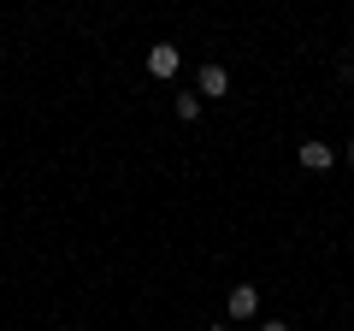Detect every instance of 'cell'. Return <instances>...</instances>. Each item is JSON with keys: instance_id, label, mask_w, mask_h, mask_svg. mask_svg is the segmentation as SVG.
<instances>
[{"instance_id": "cell-4", "label": "cell", "mask_w": 354, "mask_h": 331, "mask_svg": "<svg viewBox=\"0 0 354 331\" xmlns=\"http://www.w3.org/2000/svg\"><path fill=\"white\" fill-rule=\"evenodd\" d=\"M225 307H230V319H254V314H260V290H254V284H236Z\"/></svg>"}, {"instance_id": "cell-1", "label": "cell", "mask_w": 354, "mask_h": 331, "mask_svg": "<svg viewBox=\"0 0 354 331\" xmlns=\"http://www.w3.org/2000/svg\"><path fill=\"white\" fill-rule=\"evenodd\" d=\"M177 65H183V53L171 48V42H160V48H148V77H177Z\"/></svg>"}, {"instance_id": "cell-7", "label": "cell", "mask_w": 354, "mask_h": 331, "mask_svg": "<svg viewBox=\"0 0 354 331\" xmlns=\"http://www.w3.org/2000/svg\"><path fill=\"white\" fill-rule=\"evenodd\" d=\"M207 331H230V319H213V325H207Z\"/></svg>"}, {"instance_id": "cell-6", "label": "cell", "mask_w": 354, "mask_h": 331, "mask_svg": "<svg viewBox=\"0 0 354 331\" xmlns=\"http://www.w3.org/2000/svg\"><path fill=\"white\" fill-rule=\"evenodd\" d=\"M260 331H290V325H283V319H266V325Z\"/></svg>"}, {"instance_id": "cell-3", "label": "cell", "mask_w": 354, "mask_h": 331, "mask_svg": "<svg viewBox=\"0 0 354 331\" xmlns=\"http://www.w3.org/2000/svg\"><path fill=\"white\" fill-rule=\"evenodd\" d=\"M295 160H301L307 172H330V166H337V148H330V142H301Z\"/></svg>"}, {"instance_id": "cell-2", "label": "cell", "mask_w": 354, "mask_h": 331, "mask_svg": "<svg viewBox=\"0 0 354 331\" xmlns=\"http://www.w3.org/2000/svg\"><path fill=\"white\" fill-rule=\"evenodd\" d=\"M195 95H201V101L230 95V71H225V65H201V83H195Z\"/></svg>"}, {"instance_id": "cell-8", "label": "cell", "mask_w": 354, "mask_h": 331, "mask_svg": "<svg viewBox=\"0 0 354 331\" xmlns=\"http://www.w3.org/2000/svg\"><path fill=\"white\" fill-rule=\"evenodd\" d=\"M348 166H354V142H348Z\"/></svg>"}, {"instance_id": "cell-5", "label": "cell", "mask_w": 354, "mask_h": 331, "mask_svg": "<svg viewBox=\"0 0 354 331\" xmlns=\"http://www.w3.org/2000/svg\"><path fill=\"white\" fill-rule=\"evenodd\" d=\"M177 118H183V125L201 118V95H177Z\"/></svg>"}]
</instances>
